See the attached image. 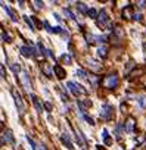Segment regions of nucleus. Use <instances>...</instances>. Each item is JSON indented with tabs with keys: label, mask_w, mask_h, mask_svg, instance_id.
Returning <instances> with one entry per match:
<instances>
[{
	"label": "nucleus",
	"mask_w": 146,
	"mask_h": 150,
	"mask_svg": "<svg viewBox=\"0 0 146 150\" xmlns=\"http://www.w3.org/2000/svg\"><path fill=\"white\" fill-rule=\"evenodd\" d=\"M118 84H119V79H118V77H117L115 74L109 75V77H106V78L104 79V85H105L106 88H109V90H114V88H117Z\"/></svg>",
	"instance_id": "obj_1"
},
{
	"label": "nucleus",
	"mask_w": 146,
	"mask_h": 150,
	"mask_svg": "<svg viewBox=\"0 0 146 150\" xmlns=\"http://www.w3.org/2000/svg\"><path fill=\"white\" fill-rule=\"evenodd\" d=\"M11 93H12V96H13V99H15V104H16V108H18V112L19 113H24L25 112V104L22 103V99H21V96H19V93L15 90V88L12 87V90H11Z\"/></svg>",
	"instance_id": "obj_2"
},
{
	"label": "nucleus",
	"mask_w": 146,
	"mask_h": 150,
	"mask_svg": "<svg viewBox=\"0 0 146 150\" xmlns=\"http://www.w3.org/2000/svg\"><path fill=\"white\" fill-rule=\"evenodd\" d=\"M66 87H68V90H70L74 96H80V94H84L86 93V90L80 85V84H77V83H74V81H70L66 84Z\"/></svg>",
	"instance_id": "obj_3"
},
{
	"label": "nucleus",
	"mask_w": 146,
	"mask_h": 150,
	"mask_svg": "<svg viewBox=\"0 0 146 150\" xmlns=\"http://www.w3.org/2000/svg\"><path fill=\"white\" fill-rule=\"evenodd\" d=\"M112 115H114V109H112V106H109V104H104V112H102V116H104L106 121H109V119H112Z\"/></svg>",
	"instance_id": "obj_4"
},
{
	"label": "nucleus",
	"mask_w": 146,
	"mask_h": 150,
	"mask_svg": "<svg viewBox=\"0 0 146 150\" xmlns=\"http://www.w3.org/2000/svg\"><path fill=\"white\" fill-rule=\"evenodd\" d=\"M98 21H99V24H100V25L108 24L109 18H108V13H106V11H105V9H102V11L98 13Z\"/></svg>",
	"instance_id": "obj_5"
},
{
	"label": "nucleus",
	"mask_w": 146,
	"mask_h": 150,
	"mask_svg": "<svg viewBox=\"0 0 146 150\" xmlns=\"http://www.w3.org/2000/svg\"><path fill=\"white\" fill-rule=\"evenodd\" d=\"M22 84H24V87L27 88L28 91H31L33 85H31V79H30V77H28L27 72H24V75H22Z\"/></svg>",
	"instance_id": "obj_6"
},
{
	"label": "nucleus",
	"mask_w": 146,
	"mask_h": 150,
	"mask_svg": "<svg viewBox=\"0 0 146 150\" xmlns=\"http://www.w3.org/2000/svg\"><path fill=\"white\" fill-rule=\"evenodd\" d=\"M31 99H33V104H34V108H36V110H37L38 113H41V112H43V108H41L40 99H38L37 96H34V94H31Z\"/></svg>",
	"instance_id": "obj_7"
},
{
	"label": "nucleus",
	"mask_w": 146,
	"mask_h": 150,
	"mask_svg": "<svg viewBox=\"0 0 146 150\" xmlns=\"http://www.w3.org/2000/svg\"><path fill=\"white\" fill-rule=\"evenodd\" d=\"M123 18H125V19H131L133 18V6H125L123 9Z\"/></svg>",
	"instance_id": "obj_8"
},
{
	"label": "nucleus",
	"mask_w": 146,
	"mask_h": 150,
	"mask_svg": "<svg viewBox=\"0 0 146 150\" xmlns=\"http://www.w3.org/2000/svg\"><path fill=\"white\" fill-rule=\"evenodd\" d=\"M55 74L58 75V78H59V79H64V78L66 77L65 69H64L62 66H59V65H56V66H55Z\"/></svg>",
	"instance_id": "obj_9"
},
{
	"label": "nucleus",
	"mask_w": 146,
	"mask_h": 150,
	"mask_svg": "<svg viewBox=\"0 0 146 150\" xmlns=\"http://www.w3.org/2000/svg\"><path fill=\"white\" fill-rule=\"evenodd\" d=\"M134 124H136L134 118H128L127 122H125V130H127L128 132H133V131H134Z\"/></svg>",
	"instance_id": "obj_10"
},
{
	"label": "nucleus",
	"mask_w": 146,
	"mask_h": 150,
	"mask_svg": "<svg viewBox=\"0 0 146 150\" xmlns=\"http://www.w3.org/2000/svg\"><path fill=\"white\" fill-rule=\"evenodd\" d=\"M87 63L90 65V68H92L93 71H100V69H102V66L98 63V62H94L93 59H87Z\"/></svg>",
	"instance_id": "obj_11"
},
{
	"label": "nucleus",
	"mask_w": 146,
	"mask_h": 150,
	"mask_svg": "<svg viewBox=\"0 0 146 150\" xmlns=\"http://www.w3.org/2000/svg\"><path fill=\"white\" fill-rule=\"evenodd\" d=\"M78 106H80V109H81L83 112H86V109L92 106V102H90V100H83V102L80 100V102H78Z\"/></svg>",
	"instance_id": "obj_12"
},
{
	"label": "nucleus",
	"mask_w": 146,
	"mask_h": 150,
	"mask_svg": "<svg viewBox=\"0 0 146 150\" xmlns=\"http://www.w3.org/2000/svg\"><path fill=\"white\" fill-rule=\"evenodd\" d=\"M61 60L64 62V63H66V65H71V62H72V56H71V55H68V53H64V55L61 56Z\"/></svg>",
	"instance_id": "obj_13"
},
{
	"label": "nucleus",
	"mask_w": 146,
	"mask_h": 150,
	"mask_svg": "<svg viewBox=\"0 0 146 150\" xmlns=\"http://www.w3.org/2000/svg\"><path fill=\"white\" fill-rule=\"evenodd\" d=\"M41 69H43V72H44V75H47V77H52V69H50V66L47 65V63H41Z\"/></svg>",
	"instance_id": "obj_14"
},
{
	"label": "nucleus",
	"mask_w": 146,
	"mask_h": 150,
	"mask_svg": "<svg viewBox=\"0 0 146 150\" xmlns=\"http://www.w3.org/2000/svg\"><path fill=\"white\" fill-rule=\"evenodd\" d=\"M61 140L65 143V146H66L68 149H74V147H72V143H71V140H68V135H66V134H62V135H61Z\"/></svg>",
	"instance_id": "obj_15"
},
{
	"label": "nucleus",
	"mask_w": 146,
	"mask_h": 150,
	"mask_svg": "<svg viewBox=\"0 0 146 150\" xmlns=\"http://www.w3.org/2000/svg\"><path fill=\"white\" fill-rule=\"evenodd\" d=\"M31 53H33V49H30V47H21V55H22V56L30 57Z\"/></svg>",
	"instance_id": "obj_16"
},
{
	"label": "nucleus",
	"mask_w": 146,
	"mask_h": 150,
	"mask_svg": "<svg viewBox=\"0 0 146 150\" xmlns=\"http://www.w3.org/2000/svg\"><path fill=\"white\" fill-rule=\"evenodd\" d=\"M104 141H105L106 146H111V144H112V138L109 137V134H108L106 130H104Z\"/></svg>",
	"instance_id": "obj_17"
},
{
	"label": "nucleus",
	"mask_w": 146,
	"mask_h": 150,
	"mask_svg": "<svg viewBox=\"0 0 146 150\" xmlns=\"http://www.w3.org/2000/svg\"><path fill=\"white\" fill-rule=\"evenodd\" d=\"M5 9H6V11H7V13H9V16H11V18H12V19H13V22H16V21H18V16H16L15 11H12V9H11L9 6H5Z\"/></svg>",
	"instance_id": "obj_18"
},
{
	"label": "nucleus",
	"mask_w": 146,
	"mask_h": 150,
	"mask_svg": "<svg viewBox=\"0 0 146 150\" xmlns=\"http://www.w3.org/2000/svg\"><path fill=\"white\" fill-rule=\"evenodd\" d=\"M98 53H99V56H100V57H106V56H108V47H106V46L99 47Z\"/></svg>",
	"instance_id": "obj_19"
},
{
	"label": "nucleus",
	"mask_w": 146,
	"mask_h": 150,
	"mask_svg": "<svg viewBox=\"0 0 146 150\" xmlns=\"http://www.w3.org/2000/svg\"><path fill=\"white\" fill-rule=\"evenodd\" d=\"M5 140L7 141V143H13V134H12V131L7 130V131L5 132Z\"/></svg>",
	"instance_id": "obj_20"
},
{
	"label": "nucleus",
	"mask_w": 146,
	"mask_h": 150,
	"mask_svg": "<svg viewBox=\"0 0 146 150\" xmlns=\"http://www.w3.org/2000/svg\"><path fill=\"white\" fill-rule=\"evenodd\" d=\"M87 79H90L92 85H94V87H98V85H99V78H98V77L92 75V77H87Z\"/></svg>",
	"instance_id": "obj_21"
},
{
	"label": "nucleus",
	"mask_w": 146,
	"mask_h": 150,
	"mask_svg": "<svg viewBox=\"0 0 146 150\" xmlns=\"http://www.w3.org/2000/svg\"><path fill=\"white\" fill-rule=\"evenodd\" d=\"M139 104L142 106L143 109H146V94H142V96L139 97Z\"/></svg>",
	"instance_id": "obj_22"
},
{
	"label": "nucleus",
	"mask_w": 146,
	"mask_h": 150,
	"mask_svg": "<svg viewBox=\"0 0 146 150\" xmlns=\"http://www.w3.org/2000/svg\"><path fill=\"white\" fill-rule=\"evenodd\" d=\"M78 11L83 12V13H87L89 7H87V5H86V3H78Z\"/></svg>",
	"instance_id": "obj_23"
},
{
	"label": "nucleus",
	"mask_w": 146,
	"mask_h": 150,
	"mask_svg": "<svg viewBox=\"0 0 146 150\" xmlns=\"http://www.w3.org/2000/svg\"><path fill=\"white\" fill-rule=\"evenodd\" d=\"M87 15L94 19V18H98V11H96V9H89V11H87Z\"/></svg>",
	"instance_id": "obj_24"
},
{
	"label": "nucleus",
	"mask_w": 146,
	"mask_h": 150,
	"mask_svg": "<svg viewBox=\"0 0 146 150\" xmlns=\"http://www.w3.org/2000/svg\"><path fill=\"white\" fill-rule=\"evenodd\" d=\"M11 69L13 71L15 74H19V72H21V66H19L18 63H13V65H11Z\"/></svg>",
	"instance_id": "obj_25"
},
{
	"label": "nucleus",
	"mask_w": 146,
	"mask_h": 150,
	"mask_svg": "<svg viewBox=\"0 0 146 150\" xmlns=\"http://www.w3.org/2000/svg\"><path fill=\"white\" fill-rule=\"evenodd\" d=\"M77 74H78L81 78H84V79H87V72H86V71L84 69H78V71H77Z\"/></svg>",
	"instance_id": "obj_26"
},
{
	"label": "nucleus",
	"mask_w": 146,
	"mask_h": 150,
	"mask_svg": "<svg viewBox=\"0 0 146 150\" xmlns=\"http://www.w3.org/2000/svg\"><path fill=\"white\" fill-rule=\"evenodd\" d=\"M27 140L30 141V144H31V147H33V150H37V144L36 143H34V140L30 137V135H27Z\"/></svg>",
	"instance_id": "obj_27"
},
{
	"label": "nucleus",
	"mask_w": 146,
	"mask_h": 150,
	"mask_svg": "<svg viewBox=\"0 0 146 150\" xmlns=\"http://www.w3.org/2000/svg\"><path fill=\"white\" fill-rule=\"evenodd\" d=\"M83 118H84V119H86V121H87V122H89V124H90V125H94V121H93V119H92V118H90V116H87V115H86V113H84V115H83Z\"/></svg>",
	"instance_id": "obj_28"
},
{
	"label": "nucleus",
	"mask_w": 146,
	"mask_h": 150,
	"mask_svg": "<svg viewBox=\"0 0 146 150\" xmlns=\"http://www.w3.org/2000/svg\"><path fill=\"white\" fill-rule=\"evenodd\" d=\"M64 12H65V15H66L68 18H70V19H75V16H74L70 11H68V9H64Z\"/></svg>",
	"instance_id": "obj_29"
},
{
	"label": "nucleus",
	"mask_w": 146,
	"mask_h": 150,
	"mask_svg": "<svg viewBox=\"0 0 146 150\" xmlns=\"http://www.w3.org/2000/svg\"><path fill=\"white\" fill-rule=\"evenodd\" d=\"M24 19H25V21H27V22L30 24V26H31V28H33V30H36V25H34V24L31 22V19H30V18H28V16H24Z\"/></svg>",
	"instance_id": "obj_30"
},
{
	"label": "nucleus",
	"mask_w": 146,
	"mask_h": 150,
	"mask_svg": "<svg viewBox=\"0 0 146 150\" xmlns=\"http://www.w3.org/2000/svg\"><path fill=\"white\" fill-rule=\"evenodd\" d=\"M0 75H2V77H6V71H5V66L2 65V62H0Z\"/></svg>",
	"instance_id": "obj_31"
},
{
	"label": "nucleus",
	"mask_w": 146,
	"mask_h": 150,
	"mask_svg": "<svg viewBox=\"0 0 146 150\" xmlns=\"http://www.w3.org/2000/svg\"><path fill=\"white\" fill-rule=\"evenodd\" d=\"M62 30H61V26H55V28H52V32H55V34H59Z\"/></svg>",
	"instance_id": "obj_32"
},
{
	"label": "nucleus",
	"mask_w": 146,
	"mask_h": 150,
	"mask_svg": "<svg viewBox=\"0 0 146 150\" xmlns=\"http://www.w3.org/2000/svg\"><path fill=\"white\" fill-rule=\"evenodd\" d=\"M44 26H46V30H47L49 32H52V26H50V25H49V22H47V21L44 22Z\"/></svg>",
	"instance_id": "obj_33"
},
{
	"label": "nucleus",
	"mask_w": 146,
	"mask_h": 150,
	"mask_svg": "<svg viewBox=\"0 0 146 150\" xmlns=\"http://www.w3.org/2000/svg\"><path fill=\"white\" fill-rule=\"evenodd\" d=\"M44 108H46L47 110H52V104H50V103H47V102H46V103H44Z\"/></svg>",
	"instance_id": "obj_34"
},
{
	"label": "nucleus",
	"mask_w": 146,
	"mask_h": 150,
	"mask_svg": "<svg viewBox=\"0 0 146 150\" xmlns=\"http://www.w3.org/2000/svg\"><path fill=\"white\" fill-rule=\"evenodd\" d=\"M3 38H5L7 43H11V37H9V35H7V34H3Z\"/></svg>",
	"instance_id": "obj_35"
},
{
	"label": "nucleus",
	"mask_w": 146,
	"mask_h": 150,
	"mask_svg": "<svg viewBox=\"0 0 146 150\" xmlns=\"http://www.w3.org/2000/svg\"><path fill=\"white\" fill-rule=\"evenodd\" d=\"M34 5H37V7H38V9H41V7H43V3H41V2H34Z\"/></svg>",
	"instance_id": "obj_36"
},
{
	"label": "nucleus",
	"mask_w": 146,
	"mask_h": 150,
	"mask_svg": "<svg viewBox=\"0 0 146 150\" xmlns=\"http://www.w3.org/2000/svg\"><path fill=\"white\" fill-rule=\"evenodd\" d=\"M139 5H140V7H145V5H146V2H140Z\"/></svg>",
	"instance_id": "obj_37"
},
{
	"label": "nucleus",
	"mask_w": 146,
	"mask_h": 150,
	"mask_svg": "<svg viewBox=\"0 0 146 150\" xmlns=\"http://www.w3.org/2000/svg\"><path fill=\"white\" fill-rule=\"evenodd\" d=\"M40 150H46V147H44V144H41V149Z\"/></svg>",
	"instance_id": "obj_38"
},
{
	"label": "nucleus",
	"mask_w": 146,
	"mask_h": 150,
	"mask_svg": "<svg viewBox=\"0 0 146 150\" xmlns=\"http://www.w3.org/2000/svg\"><path fill=\"white\" fill-rule=\"evenodd\" d=\"M98 149H99V150H105V149H104V147H102V146H98Z\"/></svg>",
	"instance_id": "obj_39"
},
{
	"label": "nucleus",
	"mask_w": 146,
	"mask_h": 150,
	"mask_svg": "<svg viewBox=\"0 0 146 150\" xmlns=\"http://www.w3.org/2000/svg\"><path fill=\"white\" fill-rule=\"evenodd\" d=\"M0 147H2V143H0Z\"/></svg>",
	"instance_id": "obj_40"
},
{
	"label": "nucleus",
	"mask_w": 146,
	"mask_h": 150,
	"mask_svg": "<svg viewBox=\"0 0 146 150\" xmlns=\"http://www.w3.org/2000/svg\"><path fill=\"white\" fill-rule=\"evenodd\" d=\"M0 127H2V124H0Z\"/></svg>",
	"instance_id": "obj_41"
},
{
	"label": "nucleus",
	"mask_w": 146,
	"mask_h": 150,
	"mask_svg": "<svg viewBox=\"0 0 146 150\" xmlns=\"http://www.w3.org/2000/svg\"><path fill=\"white\" fill-rule=\"evenodd\" d=\"M145 85H146V83H145Z\"/></svg>",
	"instance_id": "obj_42"
}]
</instances>
